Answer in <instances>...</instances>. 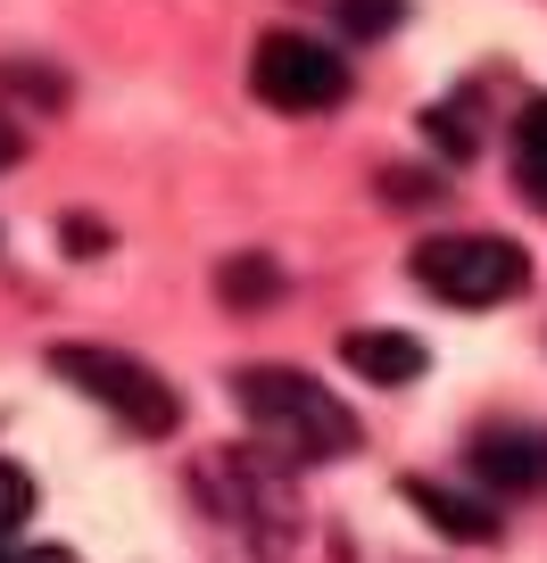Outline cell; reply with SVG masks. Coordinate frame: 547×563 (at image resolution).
Masks as SVG:
<instances>
[{
    "instance_id": "obj_2",
    "label": "cell",
    "mask_w": 547,
    "mask_h": 563,
    "mask_svg": "<svg viewBox=\"0 0 547 563\" xmlns=\"http://www.w3.org/2000/svg\"><path fill=\"white\" fill-rule=\"evenodd\" d=\"M51 373H58V382H75L84 398H100L124 431H142V440H175L183 398L142 365V356L100 349V340H58V349H51Z\"/></svg>"
},
{
    "instance_id": "obj_11",
    "label": "cell",
    "mask_w": 547,
    "mask_h": 563,
    "mask_svg": "<svg viewBox=\"0 0 547 563\" xmlns=\"http://www.w3.org/2000/svg\"><path fill=\"white\" fill-rule=\"evenodd\" d=\"M424 133H431V150H440L448 166L473 158V141H481V108H473V91H464V100H448V108H431Z\"/></svg>"
},
{
    "instance_id": "obj_8",
    "label": "cell",
    "mask_w": 547,
    "mask_h": 563,
    "mask_svg": "<svg viewBox=\"0 0 547 563\" xmlns=\"http://www.w3.org/2000/svg\"><path fill=\"white\" fill-rule=\"evenodd\" d=\"M340 365H349L357 382H373V389H406L415 373H424V340H415V332H382V323H365V332L340 340Z\"/></svg>"
},
{
    "instance_id": "obj_15",
    "label": "cell",
    "mask_w": 547,
    "mask_h": 563,
    "mask_svg": "<svg viewBox=\"0 0 547 563\" xmlns=\"http://www.w3.org/2000/svg\"><path fill=\"white\" fill-rule=\"evenodd\" d=\"M0 563H18V555H9V547H0Z\"/></svg>"
},
{
    "instance_id": "obj_7",
    "label": "cell",
    "mask_w": 547,
    "mask_h": 563,
    "mask_svg": "<svg viewBox=\"0 0 547 563\" xmlns=\"http://www.w3.org/2000/svg\"><path fill=\"white\" fill-rule=\"evenodd\" d=\"M398 497L424 514L431 530H448V539H464V547H490L497 539V506H490V497H473V489H448V481H431V473H406Z\"/></svg>"
},
{
    "instance_id": "obj_1",
    "label": "cell",
    "mask_w": 547,
    "mask_h": 563,
    "mask_svg": "<svg viewBox=\"0 0 547 563\" xmlns=\"http://www.w3.org/2000/svg\"><path fill=\"white\" fill-rule=\"evenodd\" d=\"M232 398H241L249 431H258L283 464H332V456H357V440H365L349 406H340L324 382L291 373V365H249V373H232Z\"/></svg>"
},
{
    "instance_id": "obj_4",
    "label": "cell",
    "mask_w": 547,
    "mask_h": 563,
    "mask_svg": "<svg viewBox=\"0 0 547 563\" xmlns=\"http://www.w3.org/2000/svg\"><path fill=\"white\" fill-rule=\"evenodd\" d=\"M199 497H208L216 514H232V522L258 539L265 563H283V539L299 530V497H291V481H283V456L225 448V456L199 464Z\"/></svg>"
},
{
    "instance_id": "obj_14",
    "label": "cell",
    "mask_w": 547,
    "mask_h": 563,
    "mask_svg": "<svg viewBox=\"0 0 547 563\" xmlns=\"http://www.w3.org/2000/svg\"><path fill=\"white\" fill-rule=\"evenodd\" d=\"M18 158H25V141H18V124L0 117V166H18Z\"/></svg>"
},
{
    "instance_id": "obj_3",
    "label": "cell",
    "mask_w": 547,
    "mask_h": 563,
    "mask_svg": "<svg viewBox=\"0 0 547 563\" xmlns=\"http://www.w3.org/2000/svg\"><path fill=\"white\" fill-rule=\"evenodd\" d=\"M415 282L440 307H506V299H523L530 257L506 232H431L415 249Z\"/></svg>"
},
{
    "instance_id": "obj_13",
    "label": "cell",
    "mask_w": 547,
    "mask_h": 563,
    "mask_svg": "<svg viewBox=\"0 0 547 563\" xmlns=\"http://www.w3.org/2000/svg\"><path fill=\"white\" fill-rule=\"evenodd\" d=\"M25 514H34V481H25L18 464H0V539H9Z\"/></svg>"
},
{
    "instance_id": "obj_12",
    "label": "cell",
    "mask_w": 547,
    "mask_h": 563,
    "mask_svg": "<svg viewBox=\"0 0 547 563\" xmlns=\"http://www.w3.org/2000/svg\"><path fill=\"white\" fill-rule=\"evenodd\" d=\"M332 18H340V34H357V42H382L390 25L406 18V0H332Z\"/></svg>"
},
{
    "instance_id": "obj_5",
    "label": "cell",
    "mask_w": 547,
    "mask_h": 563,
    "mask_svg": "<svg viewBox=\"0 0 547 563\" xmlns=\"http://www.w3.org/2000/svg\"><path fill=\"white\" fill-rule=\"evenodd\" d=\"M249 84H258L265 108H283V117H324V108L349 100L340 51H324V42H307V34H265L258 58H249Z\"/></svg>"
},
{
    "instance_id": "obj_10",
    "label": "cell",
    "mask_w": 547,
    "mask_h": 563,
    "mask_svg": "<svg viewBox=\"0 0 547 563\" xmlns=\"http://www.w3.org/2000/svg\"><path fill=\"white\" fill-rule=\"evenodd\" d=\"M265 299H283V265H274V257H232L225 265V307L258 316Z\"/></svg>"
},
{
    "instance_id": "obj_9",
    "label": "cell",
    "mask_w": 547,
    "mask_h": 563,
    "mask_svg": "<svg viewBox=\"0 0 547 563\" xmlns=\"http://www.w3.org/2000/svg\"><path fill=\"white\" fill-rule=\"evenodd\" d=\"M514 183L530 208H547V100H523L514 117Z\"/></svg>"
},
{
    "instance_id": "obj_6",
    "label": "cell",
    "mask_w": 547,
    "mask_h": 563,
    "mask_svg": "<svg viewBox=\"0 0 547 563\" xmlns=\"http://www.w3.org/2000/svg\"><path fill=\"white\" fill-rule=\"evenodd\" d=\"M473 481H490V489H506V497L547 489V431H523V422L481 431L473 440Z\"/></svg>"
}]
</instances>
